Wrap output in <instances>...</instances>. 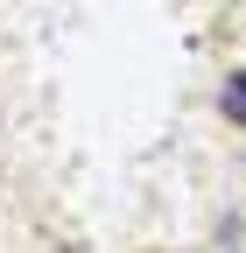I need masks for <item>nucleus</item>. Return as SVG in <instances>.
<instances>
[{"label":"nucleus","mask_w":246,"mask_h":253,"mask_svg":"<svg viewBox=\"0 0 246 253\" xmlns=\"http://www.w3.org/2000/svg\"><path fill=\"white\" fill-rule=\"evenodd\" d=\"M225 113L246 120V71H232V84H225Z\"/></svg>","instance_id":"obj_1"},{"label":"nucleus","mask_w":246,"mask_h":253,"mask_svg":"<svg viewBox=\"0 0 246 253\" xmlns=\"http://www.w3.org/2000/svg\"><path fill=\"white\" fill-rule=\"evenodd\" d=\"M56 253H84V246H56Z\"/></svg>","instance_id":"obj_2"}]
</instances>
